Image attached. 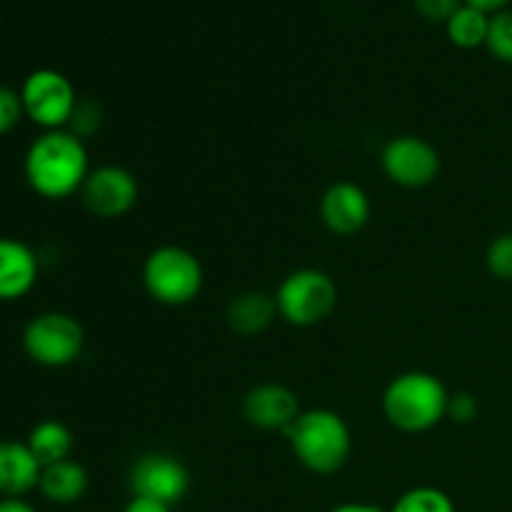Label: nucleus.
<instances>
[{
    "label": "nucleus",
    "mask_w": 512,
    "mask_h": 512,
    "mask_svg": "<svg viewBox=\"0 0 512 512\" xmlns=\"http://www.w3.org/2000/svg\"><path fill=\"white\" fill-rule=\"evenodd\" d=\"M243 415L260 430H288L300 418L298 395L278 383H263L243 398Z\"/></svg>",
    "instance_id": "f8f14e48"
},
{
    "label": "nucleus",
    "mask_w": 512,
    "mask_h": 512,
    "mask_svg": "<svg viewBox=\"0 0 512 512\" xmlns=\"http://www.w3.org/2000/svg\"><path fill=\"white\" fill-rule=\"evenodd\" d=\"M415 10L430 23H448L463 0H413Z\"/></svg>",
    "instance_id": "5701e85b"
},
{
    "label": "nucleus",
    "mask_w": 512,
    "mask_h": 512,
    "mask_svg": "<svg viewBox=\"0 0 512 512\" xmlns=\"http://www.w3.org/2000/svg\"><path fill=\"white\" fill-rule=\"evenodd\" d=\"M485 48L495 60L512 65V8L490 15V30Z\"/></svg>",
    "instance_id": "aec40b11"
},
{
    "label": "nucleus",
    "mask_w": 512,
    "mask_h": 512,
    "mask_svg": "<svg viewBox=\"0 0 512 512\" xmlns=\"http://www.w3.org/2000/svg\"><path fill=\"white\" fill-rule=\"evenodd\" d=\"M88 485V470L68 458L60 460V463L45 465L43 473H40L38 490L43 493V498L48 503L73 505L78 500H83V495L88 493Z\"/></svg>",
    "instance_id": "dca6fc26"
},
{
    "label": "nucleus",
    "mask_w": 512,
    "mask_h": 512,
    "mask_svg": "<svg viewBox=\"0 0 512 512\" xmlns=\"http://www.w3.org/2000/svg\"><path fill=\"white\" fill-rule=\"evenodd\" d=\"M385 175L403 188H425L440 173V153L418 135H398L383 148Z\"/></svg>",
    "instance_id": "6e6552de"
},
{
    "label": "nucleus",
    "mask_w": 512,
    "mask_h": 512,
    "mask_svg": "<svg viewBox=\"0 0 512 512\" xmlns=\"http://www.w3.org/2000/svg\"><path fill=\"white\" fill-rule=\"evenodd\" d=\"M485 265L490 275L503 283H512V233H503L490 243L485 253Z\"/></svg>",
    "instance_id": "412c9836"
},
{
    "label": "nucleus",
    "mask_w": 512,
    "mask_h": 512,
    "mask_svg": "<svg viewBox=\"0 0 512 512\" xmlns=\"http://www.w3.org/2000/svg\"><path fill=\"white\" fill-rule=\"evenodd\" d=\"M390 512H458L453 498L440 488H413L400 495Z\"/></svg>",
    "instance_id": "6ab92c4d"
},
{
    "label": "nucleus",
    "mask_w": 512,
    "mask_h": 512,
    "mask_svg": "<svg viewBox=\"0 0 512 512\" xmlns=\"http://www.w3.org/2000/svg\"><path fill=\"white\" fill-rule=\"evenodd\" d=\"M448 415L455 423H470L478 415V400L470 393H455L448 398Z\"/></svg>",
    "instance_id": "b1692460"
},
{
    "label": "nucleus",
    "mask_w": 512,
    "mask_h": 512,
    "mask_svg": "<svg viewBox=\"0 0 512 512\" xmlns=\"http://www.w3.org/2000/svg\"><path fill=\"white\" fill-rule=\"evenodd\" d=\"M143 285L163 305H188L203 290V265L180 245H163L145 258Z\"/></svg>",
    "instance_id": "20e7f679"
},
{
    "label": "nucleus",
    "mask_w": 512,
    "mask_h": 512,
    "mask_svg": "<svg viewBox=\"0 0 512 512\" xmlns=\"http://www.w3.org/2000/svg\"><path fill=\"white\" fill-rule=\"evenodd\" d=\"M23 173L30 190L45 200H65L80 193L90 173L83 138L70 130H45L30 143Z\"/></svg>",
    "instance_id": "f257e3e1"
},
{
    "label": "nucleus",
    "mask_w": 512,
    "mask_h": 512,
    "mask_svg": "<svg viewBox=\"0 0 512 512\" xmlns=\"http://www.w3.org/2000/svg\"><path fill=\"white\" fill-rule=\"evenodd\" d=\"M25 118L23 100L18 90L0 85V135H8L10 130L18 128L20 120Z\"/></svg>",
    "instance_id": "4be33fe9"
},
{
    "label": "nucleus",
    "mask_w": 512,
    "mask_h": 512,
    "mask_svg": "<svg viewBox=\"0 0 512 512\" xmlns=\"http://www.w3.org/2000/svg\"><path fill=\"white\" fill-rule=\"evenodd\" d=\"M123 512H173V508L165 503H158V500L138 498V495H133V498H130V503L125 505Z\"/></svg>",
    "instance_id": "393cba45"
},
{
    "label": "nucleus",
    "mask_w": 512,
    "mask_h": 512,
    "mask_svg": "<svg viewBox=\"0 0 512 512\" xmlns=\"http://www.w3.org/2000/svg\"><path fill=\"white\" fill-rule=\"evenodd\" d=\"M190 488V475L178 458L168 453H148L130 468V490L138 498L178 505Z\"/></svg>",
    "instance_id": "9d476101"
},
{
    "label": "nucleus",
    "mask_w": 512,
    "mask_h": 512,
    "mask_svg": "<svg viewBox=\"0 0 512 512\" xmlns=\"http://www.w3.org/2000/svg\"><path fill=\"white\" fill-rule=\"evenodd\" d=\"M38 255L18 238H0V303L25 298L38 283Z\"/></svg>",
    "instance_id": "ddd939ff"
},
{
    "label": "nucleus",
    "mask_w": 512,
    "mask_h": 512,
    "mask_svg": "<svg viewBox=\"0 0 512 512\" xmlns=\"http://www.w3.org/2000/svg\"><path fill=\"white\" fill-rule=\"evenodd\" d=\"M0 512H38L23 498H0Z\"/></svg>",
    "instance_id": "bb28decb"
},
{
    "label": "nucleus",
    "mask_w": 512,
    "mask_h": 512,
    "mask_svg": "<svg viewBox=\"0 0 512 512\" xmlns=\"http://www.w3.org/2000/svg\"><path fill=\"white\" fill-rule=\"evenodd\" d=\"M25 443H28V448L33 450V455L43 468L45 465L60 463V460H68L70 453H73V433L60 420H43V423H38L30 430Z\"/></svg>",
    "instance_id": "f3484780"
},
{
    "label": "nucleus",
    "mask_w": 512,
    "mask_h": 512,
    "mask_svg": "<svg viewBox=\"0 0 512 512\" xmlns=\"http://www.w3.org/2000/svg\"><path fill=\"white\" fill-rule=\"evenodd\" d=\"M320 220L335 235H355L368 225L370 198L360 185L340 180L320 198Z\"/></svg>",
    "instance_id": "9b49d317"
},
{
    "label": "nucleus",
    "mask_w": 512,
    "mask_h": 512,
    "mask_svg": "<svg viewBox=\"0 0 512 512\" xmlns=\"http://www.w3.org/2000/svg\"><path fill=\"white\" fill-rule=\"evenodd\" d=\"M43 465L18 440H0V495L3 498H25L40 483Z\"/></svg>",
    "instance_id": "4468645a"
},
{
    "label": "nucleus",
    "mask_w": 512,
    "mask_h": 512,
    "mask_svg": "<svg viewBox=\"0 0 512 512\" xmlns=\"http://www.w3.org/2000/svg\"><path fill=\"white\" fill-rule=\"evenodd\" d=\"M278 315L295 328L323 323L338 305V285L328 273L315 268L293 270L275 293Z\"/></svg>",
    "instance_id": "39448f33"
},
{
    "label": "nucleus",
    "mask_w": 512,
    "mask_h": 512,
    "mask_svg": "<svg viewBox=\"0 0 512 512\" xmlns=\"http://www.w3.org/2000/svg\"><path fill=\"white\" fill-rule=\"evenodd\" d=\"M330 512H385V510H380L378 505H370V503H343V505H335Z\"/></svg>",
    "instance_id": "cd10ccee"
},
{
    "label": "nucleus",
    "mask_w": 512,
    "mask_h": 512,
    "mask_svg": "<svg viewBox=\"0 0 512 512\" xmlns=\"http://www.w3.org/2000/svg\"><path fill=\"white\" fill-rule=\"evenodd\" d=\"M85 345L83 325L68 313L48 310L25 325L23 350L43 368H65L80 358Z\"/></svg>",
    "instance_id": "423d86ee"
},
{
    "label": "nucleus",
    "mask_w": 512,
    "mask_h": 512,
    "mask_svg": "<svg viewBox=\"0 0 512 512\" xmlns=\"http://www.w3.org/2000/svg\"><path fill=\"white\" fill-rule=\"evenodd\" d=\"M138 180L130 170L120 165H103V168L90 170L80 188L83 205L95 218H120L130 213L138 203Z\"/></svg>",
    "instance_id": "1a4fd4ad"
},
{
    "label": "nucleus",
    "mask_w": 512,
    "mask_h": 512,
    "mask_svg": "<svg viewBox=\"0 0 512 512\" xmlns=\"http://www.w3.org/2000/svg\"><path fill=\"white\" fill-rule=\"evenodd\" d=\"M488 30H490V15L483 10L473 8V5H460L455 10L453 18L445 23V33H448L450 43L458 45L463 50L483 48L488 43Z\"/></svg>",
    "instance_id": "a211bd4d"
},
{
    "label": "nucleus",
    "mask_w": 512,
    "mask_h": 512,
    "mask_svg": "<svg viewBox=\"0 0 512 512\" xmlns=\"http://www.w3.org/2000/svg\"><path fill=\"white\" fill-rule=\"evenodd\" d=\"M463 3L473 5V8L483 10V13H488V15H495V13H500V10L510 8L512 0H463Z\"/></svg>",
    "instance_id": "a878e982"
},
{
    "label": "nucleus",
    "mask_w": 512,
    "mask_h": 512,
    "mask_svg": "<svg viewBox=\"0 0 512 512\" xmlns=\"http://www.w3.org/2000/svg\"><path fill=\"white\" fill-rule=\"evenodd\" d=\"M25 118L43 130H65L78 110L73 83L60 70L38 68L20 85Z\"/></svg>",
    "instance_id": "0eeeda50"
},
{
    "label": "nucleus",
    "mask_w": 512,
    "mask_h": 512,
    "mask_svg": "<svg viewBox=\"0 0 512 512\" xmlns=\"http://www.w3.org/2000/svg\"><path fill=\"white\" fill-rule=\"evenodd\" d=\"M285 435L298 463L310 473H338L353 453V435L348 423L333 410L318 408L300 413Z\"/></svg>",
    "instance_id": "f03ea898"
},
{
    "label": "nucleus",
    "mask_w": 512,
    "mask_h": 512,
    "mask_svg": "<svg viewBox=\"0 0 512 512\" xmlns=\"http://www.w3.org/2000/svg\"><path fill=\"white\" fill-rule=\"evenodd\" d=\"M450 393L435 375L413 370L390 380L383 393V413L403 433H425L448 415Z\"/></svg>",
    "instance_id": "7ed1b4c3"
},
{
    "label": "nucleus",
    "mask_w": 512,
    "mask_h": 512,
    "mask_svg": "<svg viewBox=\"0 0 512 512\" xmlns=\"http://www.w3.org/2000/svg\"><path fill=\"white\" fill-rule=\"evenodd\" d=\"M278 318V305L275 298L260 290H245L235 295L228 305V325L233 333L253 338V335L265 333Z\"/></svg>",
    "instance_id": "2eb2a0df"
}]
</instances>
